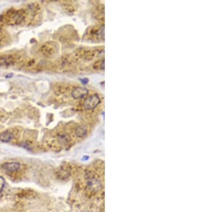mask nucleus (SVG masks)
<instances>
[{
    "label": "nucleus",
    "mask_w": 214,
    "mask_h": 212,
    "mask_svg": "<svg viewBox=\"0 0 214 212\" xmlns=\"http://www.w3.org/2000/svg\"><path fill=\"white\" fill-rule=\"evenodd\" d=\"M101 103V98L97 94L88 96L83 102V107L87 110H92L96 108Z\"/></svg>",
    "instance_id": "1"
},
{
    "label": "nucleus",
    "mask_w": 214,
    "mask_h": 212,
    "mask_svg": "<svg viewBox=\"0 0 214 212\" xmlns=\"http://www.w3.org/2000/svg\"><path fill=\"white\" fill-rule=\"evenodd\" d=\"M13 137H14V136H13L12 133L8 132V131H5V132H2L0 134V141H2V142L7 143L12 140Z\"/></svg>",
    "instance_id": "5"
},
{
    "label": "nucleus",
    "mask_w": 214,
    "mask_h": 212,
    "mask_svg": "<svg viewBox=\"0 0 214 212\" xmlns=\"http://www.w3.org/2000/svg\"><path fill=\"white\" fill-rule=\"evenodd\" d=\"M89 94V90L82 87H76L74 88L72 91V96L74 99H81L85 98Z\"/></svg>",
    "instance_id": "2"
},
{
    "label": "nucleus",
    "mask_w": 214,
    "mask_h": 212,
    "mask_svg": "<svg viewBox=\"0 0 214 212\" xmlns=\"http://www.w3.org/2000/svg\"><path fill=\"white\" fill-rule=\"evenodd\" d=\"M87 134V127L85 125H79L76 128L75 134L79 138H82Z\"/></svg>",
    "instance_id": "4"
},
{
    "label": "nucleus",
    "mask_w": 214,
    "mask_h": 212,
    "mask_svg": "<svg viewBox=\"0 0 214 212\" xmlns=\"http://www.w3.org/2000/svg\"><path fill=\"white\" fill-rule=\"evenodd\" d=\"M58 141L60 144L61 145H66L67 143H69L70 141V136H68V134H66V133H63V134H60L58 136Z\"/></svg>",
    "instance_id": "6"
},
{
    "label": "nucleus",
    "mask_w": 214,
    "mask_h": 212,
    "mask_svg": "<svg viewBox=\"0 0 214 212\" xmlns=\"http://www.w3.org/2000/svg\"><path fill=\"white\" fill-rule=\"evenodd\" d=\"M12 76H13L12 74H9L6 75L5 77H6V78H11V77H12Z\"/></svg>",
    "instance_id": "8"
},
{
    "label": "nucleus",
    "mask_w": 214,
    "mask_h": 212,
    "mask_svg": "<svg viewBox=\"0 0 214 212\" xmlns=\"http://www.w3.org/2000/svg\"><path fill=\"white\" fill-rule=\"evenodd\" d=\"M2 169L6 171L13 172V171H17L20 168V164L17 162H6L2 164Z\"/></svg>",
    "instance_id": "3"
},
{
    "label": "nucleus",
    "mask_w": 214,
    "mask_h": 212,
    "mask_svg": "<svg viewBox=\"0 0 214 212\" xmlns=\"http://www.w3.org/2000/svg\"><path fill=\"white\" fill-rule=\"evenodd\" d=\"M4 186H5V179L2 177H0V193L3 190Z\"/></svg>",
    "instance_id": "7"
}]
</instances>
